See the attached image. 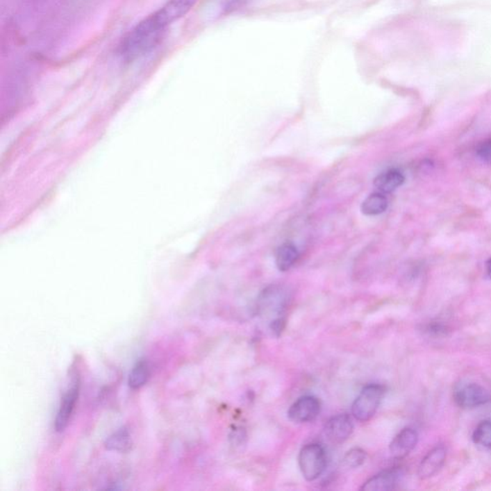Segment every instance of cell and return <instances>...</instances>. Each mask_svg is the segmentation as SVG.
<instances>
[{
	"mask_svg": "<svg viewBox=\"0 0 491 491\" xmlns=\"http://www.w3.org/2000/svg\"><path fill=\"white\" fill-rule=\"evenodd\" d=\"M166 29L155 14L141 20L121 40L118 53L123 59L133 60L155 49L165 36Z\"/></svg>",
	"mask_w": 491,
	"mask_h": 491,
	"instance_id": "cell-1",
	"label": "cell"
},
{
	"mask_svg": "<svg viewBox=\"0 0 491 491\" xmlns=\"http://www.w3.org/2000/svg\"><path fill=\"white\" fill-rule=\"evenodd\" d=\"M327 457L326 450L319 443H309L301 448L299 455V467L304 479L308 482L321 477L326 470Z\"/></svg>",
	"mask_w": 491,
	"mask_h": 491,
	"instance_id": "cell-2",
	"label": "cell"
},
{
	"mask_svg": "<svg viewBox=\"0 0 491 491\" xmlns=\"http://www.w3.org/2000/svg\"><path fill=\"white\" fill-rule=\"evenodd\" d=\"M386 389L378 384H372L365 387L354 400L351 407L352 415L359 422H366L372 419L377 412Z\"/></svg>",
	"mask_w": 491,
	"mask_h": 491,
	"instance_id": "cell-3",
	"label": "cell"
},
{
	"mask_svg": "<svg viewBox=\"0 0 491 491\" xmlns=\"http://www.w3.org/2000/svg\"><path fill=\"white\" fill-rule=\"evenodd\" d=\"M453 397L458 406L465 409L482 406L490 401V391L478 383L462 381L456 385Z\"/></svg>",
	"mask_w": 491,
	"mask_h": 491,
	"instance_id": "cell-4",
	"label": "cell"
},
{
	"mask_svg": "<svg viewBox=\"0 0 491 491\" xmlns=\"http://www.w3.org/2000/svg\"><path fill=\"white\" fill-rule=\"evenodd\" d=\"M290 293L285 287L272 285L262 292L258 299V310L260 313L276 314L282 317V313L288 306Z\"/></svg>",
	"mask_w": 491,
	"mask_h": 491,
	"instance_id": "cell-5",
	"label": "cell"
},
{
	"mask_svg": "<svg viewBox=\"0 0 491 491\" xmlns=\"http://www.w3.org/2000/svg\"><path fill=\"white\" fill-rule=\"evenodd\" d=\"M321 409V401L317 397L306 395L292 404L288 417L294 423L311 422L319 417Z\"/></svg>",
	"mask_w": 491,
	"mask_h": 491,
	"instance_id": "cell-6",
	"label": "cell"
},
{
	"mask_svg": "<svg viewBox=\"0 0 491 491\" xmlns=\"http://www.w3.org/2000/svg\"><path fill=\"white\" fill-rule=\"evenodd\" d=\"M80 392V381L76 377L73 380L70 386L65 391L62 401H60L59 411H58L56 420H55V428L57 432L64 431L69 424L70 417L74 411L78 397Z\"/></svg>",
	"mask_w": 491,
	"mask_h": 491,
	"instance_id": "cell-7",
	"label": "cell"
},
{
	"mask_svg": "<svg viewBox=\"0 0 491 491\" xmlns=\"http://www.w3.org/2000/svg\"><path fill=\"white\" fill-rule=\"evenodd\" d=\"M198 1L199 0H167L165 5L153 13L168 28L174 22L186 16Z\"/></svg>",
	"mask_w": 491,
	"mask_h": 491,
	"instance_id": "cell-8",
	"label": "cell"
},
{
	"mask_svg": "<svg viewBox=\"0 0 491 491\" xmlns=\"http://www.w3.org/2000/svg\"><path fill=\"white\" fill-rule=\"evenodd\" d=\"M353 422L351 417L346 414L332 417L326 422L324 433L327 439L333 443H342L349 440L353 433Z\"/></svg>",
	"mask_w": 491,
	"mask_h": 491,
	"instance_id": "cell-9",
	"label": "cell"
},
{
	"mask_svg": "<svg viewBox=\"0 0 491 491\" xmlns=\"http://www.w3.org/2000/svg\"><path fill=\"white\" fill-rule=\"evenodd\" d=\"M417 442H419L417 432L413 428H404L392 440L390 444V452L394 459H404L415 449Z\"/></svg>",
	"mask_w": 491,
	"mask_h": 491,
	"instance_id": "cell-10",
	"label": "cell"
},
{
	"mask_svg": "<svg viewBox=\"0 0 491 491\" xmlns=\"http://www.w3.org/2000/svg\"><path fill=\"white\" fill-rule=\"evenodd\" d=\"M447 452L443 447L433 448L431 451L423 458L420 463L417 474L420 479H428L442 469L445 460H447Z\"/></svg>",
	"mask_w": 491,
	"mask_h": 491,
	"instance_id": "cell-11",
	"label": "cell"
},
{
	"mask_svg": "<svg viewBox=\"0 0 491 491\" xmlns=\"http://www.w3.org/2000/svg\"><path fill=\"white\" fill-rule=\"evenodd\" d=\"M400 473L397 469H387L374 476L364 483L361 490L364 491H389L397 487Z\"/></svg>",
	"mask_w": 491,
	"mask_h": 491,
	"instance_id": "cell-12",
	"label": "cell"
},
{
	"mask_svg": "<svg viewBox=\"0 0 491 491\" xmlns=\"http://www.w3.org/2000/svg\"><path fill=\"white\" fill-rule=\"evenodd\" d=\"M405 178L399 170H389L380 174L374 180L375 188L382 193H391L404 183Z\"/></svg>",
	"mask_w": 491,
	"mask_h": 491,
	"instance_id": "cell-13",
	"label": "cell"
},
{
	"mask_svg": "<svg viewBox=\"0 0 491 491\" xmlns=\"http://www.w3.org/2000/svg\"><path fill=\"white\" fill-rule=\"evenodd\" d=\"M299 253L297 247L292 243H284L278 249L276 253V264L279 271L290 270L297 263Z\"/></svg>",
	"mask_w": 491,
	"mask_h": 491,
	"instance_id": "cell-14",
	"label": "cell"
},
{
	"mask_svg": "<svg viewBox=\"0 0 491 491\" xmlns=\"http://www.w3.org/2000/svg\"><path fill=\"white\" fill-rule=\"evenodd\" d=\"M106 448L110 451L126 453L132 448V439L129 430L126 427L120 428L117 432L108 438L105 442Z\"/></svg>",
	"mask_w": 491,
	"mask_h": 491,
	"instance_id": "cell-15",
	"label": "cell"
},
{
	"mask_svg": "<svg viewBox=\"0 0 491 491\" xmlns=\"http://www.w3.org/2000/svg\"><path fill=\"white\" fill-rule=\"evenodd\" d=\"M388 208L386 196L382 192L372 193L362 203L361 210L365 215L374 216L384 213Z\"/></svg>",
	"mask_w": 491,
	"mask_h": 491,
	"instance_id": "cell-16",
	"label": "cell"
},
{
	"mask_svg": "<svg viewBox=\"0 0 491 491\" xmlns=\"http://www.w3.org/2000/svg\"><path fill=\"white\" fill-rule=\"evenodd\" d=\"M150 377V366L146 359H140L135 363L129 377V386L133 390L144 386Z\"/></svg>",
	"mask_w": 491,
	"mask_h": 491,
	"instance_id": "cell-17",
	"label": "cell"
},
{
	"mask_svg": "<svg viewBox=\"0 0 491 491\" xmlns=\"http://www.w3.org/2000/svg\"><path fill=\"white\" fill-rule=\"evenodd\" d=\"M473 440L481 447H491V422L490 420H483L473 433Z\"/></svg>",
	"mask_w": 491,
	"mask_h": 491,
	"instance_id": "cell-18",
	"label": "cell"
},
{
	"mask_svg": "<svg viewBox=\"0 0 491 491\" xmlns=\"http://www.w3.org/2000/svg\"><path fill=\"white\" fill-rule=\"evenodd\" d=\"M367 460V453L361 448H352L349 452L344 455V459H342V463H344V467L349 468V469H355V468H358L361 465H364Z\"/></svg>",
	"mask_w": 491,
	"mask_h": 491,
	"instance_id": "cell-19",
	"label": "cell"
},
{
	"mask_svg": "<svg viewBox=\"0 0 491 491\" xmlns=\"http://www.w3.org/2000/svg\"><path fill=\"white\" fill-rule=\"evenodd\" d=\"M476 155L483 163H491V138L482 141L476 148Z\"/></svg>",
	"mask_w": 491,
	"mask_h": 491,
	"instance_id": "cell-20",
	"label": "cell"
},
{
	"mask_svg": "<svg viewBox=\"0 0 491 491\" xmlns=\"http://www.w3.org/2000/svg\"><path fill=\"white\" fill-rule=\"evenodd\" d=\"M487 271L488 276H490V278H491V258L488 259V263H487Z\"/></svg>",
	"mask_w": 491,
	"mask_h": 491,
	"instance_id": "cell-21",
	"label": "cell"
}]
</instances>
